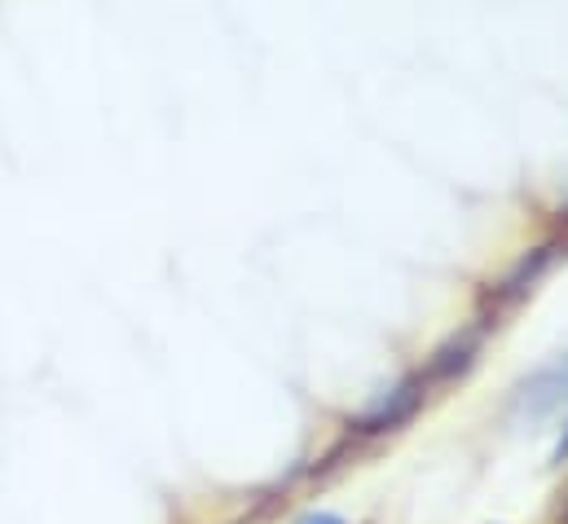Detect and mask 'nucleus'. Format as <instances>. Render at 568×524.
Returning a JSON list of instances; mask_svg holds the SVG:
<instances>
[{"instance_id":"f257e3e1","label":"nucleus","mask_w":568,"mask_h":524,"mask_svg":"<svg viewBox=\"0 0 568 524\" xmlns=\"http://www.w3.org/2000/svg\"><path fill=\"white\" fill-rule=\"evenodd\" d=\"M419 401H424V380H406V384H397L388 396H379V401L357 419V432H388V427L406 423V419L419 410Z\"/></svg>"},{"instance_id":"f03ea898","label":"nucleus","mask_w":568,"mask_h":524,"mask_svg":"<svg viewBox=\"0 0 568 524\" xmlns=\"http://www.w3.org/2000/svg\"><path fill=\"white\" fill-rule=\"evenodd\" d=\"M560 401L568 405V357L556 362V366H547L542 375H534L520 389V410H529V414H542V410H551Z\"/></svg>"},{"instance_id":"7ed1b4c3","label":"nucleus","mask_w":568,"mask_h":524,"mask_svg":"<svg viewBox=\"0 0 568 524\" xmlns=\"http://www.w3.org/2000/svg\"><path fill=\"white\" fill-rule=\"evenodd\" d=\"M295 524H344L339 516H331V512H308L304 521H295Z\"/></svg>"},{"instance_id":"20e7f679","label":"nucleus","mask_w":568,"mask_h":524,"mask_svg":"<svg viewBox=\"0 0 568 524\" xmlns=\"http://www.w3.org/2000/svg\"><path fill=\"white\" fill-rule=\"evenodd\" d=\"M565 524H568V507H565Z\"/></svg>"}]
</instances>
